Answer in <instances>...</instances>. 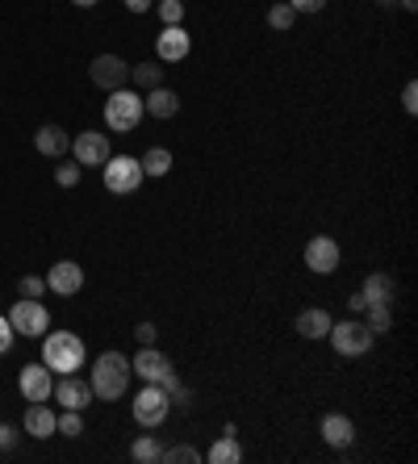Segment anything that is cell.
<instances>
[{
  "label": "cell",
  "instance_id": "obj_25",
  "mask_svg": "<svg viewBox=\"0 0 418 464\" xmlns=\"http://www.w3.org/2000/svg\"><path fill=\"white\" fill-rule=\"evenodd\" d=\"M209 464H238L243 460V448H238V439L235 436H222L213 448H209V456H205Z\"/></svg>",
  "mask_w": 418,
  "mask_h": 464
},
{
  "label": "cell",
  "instance_id": "obj_38",
  "mask_svg": "<svg viewBox=\"0 0 418 464\" xmlns=\"http://www.w3.org/2000/svg\"><path fill=\"white\" fill-rule=\"evenodd\" d=\"M402 110H406V113H418V84H414V80L402 88Z\"/></svg>",
  "mask_w": 418,
  "mask_h": 464
},
{
  "label": "cell",
  "instance_id": "obj_6",
  "mask_svg": "<svg viewBox=\"0 0 418 464\" xmlns=\"http://www.w3.org/2000/svg\"><path fill=\"white\" fill-rule=\"evenodd\" d=\"M130 410H134V423L151 431V427H164L167 423V414H172V397L164 394V385H142Z\"/></svg>",
  "mask_w": 418,
  "mask_h": 464
},
{
  "label": "cell",
  "instance_id": "obj_4",
  "mask_svg": "<svg viewBox=\"0 0 418 464\" xmlns=\"http://www.w3.org/2000/svg\"><path fill=\"white\" fill-rule=\"evenodd\" d=\"M9 327L13 335H26V339H42L46 330H51V310L42 305V297H21L13 301V310H9Z\"/></svg>",
  "mask_w": 418,
  "mask_h": 464
},
{
  "label": "cell",
  "instance_id": "obj_16",
  "mask_svg": "<svg viewBox=\"0 0 418 464\" xmlns=\"http://www.w3.org/2000/svg\"><path fill=\"white\" fill-rule=\"evenodd\" d=\"M318 431L326 439V448H334V452H348L356 444V423H351L348 414H322Z\"/></svg>",
  "mask_w": 418,
  "mask_h": 464
},
{
  "label": "cell",
  "instance_id": "obj_22",
  "mask_svg": "<svg viewBox=\"0 0 418 464\" xmlns=\"http://www.w3.org/2000/svg\"><path fill=\"white\" fill-rule=\"evenodd\" d=\"M130 84H134L139 93H151V88L164 84V68H159V63H134V68H130Z\"/></svg>",
  "mask_w": 418,
  "mask_h": 464
},
{
  "label": "cell",
  "instance_id": "obj_2",
  "mask_svg": "<svg viewBox=\"0 0 418 464\" xmlns=\"http://www.w3.org/2000/svg\"><path fill=\"white\" fill-rule=\"evenodd\" d=\"M84 339L80 335H71V330H46L42 335V364L51 372H59V377H68V372H80L84 369Z\"/></svg>",
  "mask_w": 418,
  "mask_h": 464
},
{
  "label": "cell",
  "instance_id": "obj_33",
  "mask_svg": "<svg viewBox=\"0 0 418 464\" xmlns=\"http://www.w3.org/2000/svg\"><path fill=\"white\" fill-rule=\"evenodd\" d=\"M46 293V276H21V297H42Z\"/></svg>",
  "mask_w": 418,
  "mask_h": 464
},
{
  "label": "cell",
  "instance_id": "obj_10",
  "mask_svg": "<svg viewBox=\"0 0 418 464\" xmlns=\"http://www.w3.org/2000/svg\"><path fill=\"white\" fill-rule=\"evenodd\" d=\"M339 260H343V251L334 243L331 234H314L306 243V268L314 276H334L339 273Z\"/></svg>",
  "mask_w": 418,
  "mask_h": 464
},
{
  "label": "cell",
  "instance_id": "obj_3",
  "mask_svg": "<svg viewBox=\"0 0 418 464\" xmlns=\"http://www.w3.org/2000/svg\"><path fill=\"white\" fill-rule=\"evenodd\" d=\"M142 113H147L142 110V93H134V88H117L105 101V126H109L113 134H130L142 122Z\"/></svg>",
  "mask_w": 418,
  "mask_h": 464
},
{
  "label": "cell",
  "instance_id": "obj_29",
  "mask_svg": "<svg viewBox=\"0 0 418 464\" xmlns=\"http://www.w3.org/2000/svg\"><path fill=\"white\" fill-rule=\"evenodd\" d=\"M159 460H164V464H197V460H201V452H197L193 444H176V448H164Z\"/></svg>",
  "mask_w": 418,
  "mask_h": 464
},
{
  "label": "cell",
  "instance_id": "obj_30",
  "mask_svg": "<svg viewBox=\"0 0 418 464\" xmlns=\"http://www.w3.org/2000/svg\"><path fill=\"white\" fill-rule=\"evenodd\" d=\"M155 9H159L164 26H181L184 21V0H155Z\"/></svg>",
  "mask_w": 418,
  "mask_h": 464
},
{
  "label": "cell",
  "instance_id": "obj_20",
  "mask_svg": "<svg viewBox=\"0 0 418 464\" xmlns=\"http://www.w3.org/2000/svg\"><path fill=\"white\" fill-rule=\"evenodd\" d=\"M360 297H364V305H393V297H398V285H393L390 273H373V276H364Z\"/></svg>",
  "mask_w": 418,
  "mask_h": 464
},
{
  "label": "cell",
  "instance_id": "obj_37",
  "mask_svg": "<svg viewBox=\"0 0 418 464\" xmlns=\"http://www.w3.org/2000/svg\"><path fill=\"white\" fill-rule=\"evenodd\" d=\"M134 339H139L142 347H147V343L159 339V327H155V322H139V327H134Z\"/></svg>",
  "mask_w": 418,
  "mask_h": 464
},
{
  "label": "cell",
  "instance_id": "obj_36",
  "mask_svg": "<svg viewBox=\"0 0 418 464\" xmlns=\"http://www.w3.org/2000/svg\"><path fill=\"white\" fill-rule=\"evenodd\" d=\"M17 439H21V436H17V427H13V423H0V452H13V448H17Z\"/></svg>",
  "mask_w": 418,
  "mask_h": 464
},
{
  "label": "cell",
  "instance_id": "obj_32",
  "mask_svg": "<svg viewBox=\"0 0 418 464\" xmlns=\"http://www.w3.org/2000/svg\"><path fill=\"white\" fill-rule=\"evenodd\" d=\"M293 21H297V13H293V9L285 4V0L268 9V26H272V29H293Z\"/></svg>",
  "mask_w": 418,
  "mask_h": 464
},
{
  "label": "cell",
  "instance_id": "obj_34",
  "mask_svg": "<svg viewBox=\"0 0 418 464\" xmlns=\"http://www.w3.org/2000/svg\"><path fill=\"white\" fill-rule=\"evenodd\" d=\"M293 13H322L326 9V0H285Z\"/></svg>",
  "mask_w": 418,
  "mask_h": 464
},
{
  "label": "cell",
  "instance_id": "obj_26",
  "mask_svg": "<svg viewBox=\"0 0 418 464\" xmlns=\"http://www.w3.org/2000/svg\"><path fill=\"white\" fill-rule=\"evenodd\" d=\"M364 327L373 335H385L393 327V305H364Z\"/></svg>",
  "mask_w": 418,
  "mask_h": 464
},
{
  "label": "cell",
  "instance_id": "obj_41",
  "mask_svg": "<svg viewBox=\"0 0 418 464\" xmlns=\"http://www.w3.org/2000/svg\"><path fill=\"white\" fill-rule=\"evenodd\" d=\"M76 9H92V4H100V0H71Z\"/></svg>",
  "mask_w": 418,
  "mask_h": 464
},
{
  "label": "cell",
  "instance_id": "obj_5",
  "mask_svg": "<svg viewBox=\"0 0 418 464\" xmlns=\"http://www.w3.org/2000/svg\"><path fill=\"white\" fill-rule=\"evenodd\" d=\"M331 347L339 355H364V352H373V343H376V335L368 327H364V318L356 314V318H348V322H331Z\"/></svg>",
  "mask_w": 418,
  "mask_h": 464
},
{
  "label": "cell",
  "instance_id": "obj_9",
  "mask_svg": "<svg viewBox=\"0 0 418 464\" xmlns=\"http://www.w3.org/2000/svg\"><path fill=\"white\" fill-rule=\"evenodd\" d=\"M88 80L97 88H105V93H117V88L130 84V63L122 55H97L88 63Z\"/></svg>",
  "mask_w": 418,
  "mask_h": 464
},
{
  "label": "cell",
  "instance_id": "obj_28",
  "mask_svg": "<svg viewBox=\"0 0 418 464\" xmlns=\"http://www.w3.org/2000/svg\"><path fill=\"white\" fill-rule=\"evenodd\" d=\"M55 436H63V439H80V436H84V419H80V410H63V414H59Z\"/></svg>",
  "mask_w": 418,
  "mask_h": 464
},
{
  "label": "cell",
  "instance_id": "obj_19",
  "mask_svg": "<svg viewBox=\"0 0 418 464\" xmlns=\"http://www.w3.org/2000/svg\"><path fill=\"white\" fill-rule=\"evenodd\" d=\"M142 110L151 113V118H159V122H167V118L181 113V93H172L167 84H159V88H151V93L142 96Z\"/></svg>",
  "mask_w": 418,
  "mask_h": 464
},
{
  "label": "cell",
  "instance_id": "obj_17",
  "mask_svg": "<svg viewBox=\"0 0 418 464\" xmlns=\"http://www.w3.org/2000/svg\"><path fill=\"white\" fill-rule=\"evenodd\" d=\"M34 147H38V155H46V159H63V155L71 151V138H68V130H63V126L46 122V126H38Z\"/></svg>",
  "mask_w": 418,
  "mask_h": 464
},
{
  "label": "cell",
  "instance_id": "obj_39",
  "mask_svg": "<svg viewBox=\"0 0 418 464\" xmlns=\"http://www.w3.org/2000/svg\"><path fill=\"white\" fill-rule=\"evenodd\" d=\"M125 9H130V13H151L155 0H125Z\"/></svg>",
  "mask_w": 418,
  "mask_h": 464
},
{
  "label": "cell",
  "instance_id": "obj_7",
  "mask_svg": "<svg viewBox=\"0 0 418 464\" xmlns=\"http://www.w3.org/2000/svg\"><path fill=\"white\" fill-rule=\"evenodd\" d=\"M142 164L134 155H109L105 159V189L117 192V197H130V192H139L142 184Z\"/></svg>",
  "mask_w": 418,
  "mask_h": 464
},
{
  "label": "cell",
  "instance_id": "obj_23",
  "mask_svg": "<svg viewBox=\"0 0 418 464\" xmlns=\"http://www.w3.org/2000/svg\"><path fill=\"white\" fill-rule=\"evenodd\" d=\"M159 385H164V394L172 397V410H193V389H189V385H184L181 377H176V369L167 372V377H164Z\"/></svg>",
  "mask_w": 418,
  "mask_h": 464
},
{
  "label": "cell",
  "instance_id": "obj_18",
  "mask_svg": "<svg viewBox=\"0 0 418 464\" xmlns=\"http://www.w3.org/2000/svg\"><path fill=\"white\" fill-rule=\"evenodd\" d=\"M55 423H59V414L51 406H46V402H29L26 406V436L29 439H51L55 436Z\"/></svg>",
  "mask_w": 418,
  "mask_h": 464
},
{
  "label": "cell",
  "instance_id": "obj_14",
  "mask_svg": "<svg viewBox=\"0 0 418 464\" xmlns=\"http://www.w3.org/2000/svg\"><path fill=\"white\" fill-rule=\"evenodd\" d=\"M130 369H134V377H142L147 385H159L167 372H172V360H167V355L159 352L155 343H147V347H142V352L130 360Z\"/></svg>",
  "mask_w": 418,
  "mask_h": 464
},
{
  "label": "cell",
  "instance_id": "obj_13",
  "mask_svg": "<svg viewBox=\"0 0 418 464\" xmlns=\"http://www.w3.org/2000/svg\"><path fill=\"white\" fill-rule=\"evenodd\" d=\"M51 397H59V406H63V410H80V414H84V410L92 406V385L80 381L76 372H68V377H59V381H55Z\"/></svg>",
  "mask_w": 418,
  "mask_h": 464
},
{
  "label": "cell",
  "instance_id": "obj_31",
  "mask_svg": "<svg viewBox=\"0 0 418 464\" xmlns=\"http://www.w3.org/2000/svg\"><path fill=\"white\" fill-rule=\"evenodd\" d=\"M55 180H59V189H76V184H80V164H76V159H59Z\"/></svg>",
  "mask_w": 418,
  "mask_h": 464
},
{
  "label": "cell",
  "instance_id": "obj_24",
  "mask_svg": "<svg viewBox=\"0 0 418 464\" xmlns=\"http://www.w3.org/2000/svg\"><path fill=\"white\" fill-rule=\"evenodd\" d=\"M139 164H142V176H167L172 172V151L151 147L147 155H139Z\"/></svg>",
  "mask_w": 418,
  "mask_h": 464
},
{
  "label": "cell",
  "instance_id": "obj_40",
  "mask_svg": "<svg viewBox=\"0 0 418 464\" xmlns=\"http://www.w3.org/2000/svg\"><path fill=\"white\" fill-rule=\"evenodd\" d=\"M348 305H351V314H364V297H360V293H351Z\"/></svg>",
  "mask_w": 418,
  "mask_h": 464
},
{
  "label": "cell",
  "instance_id": "obj_8",
  "mask_svg": "<svg viewBox=\"0 0 418 464\" xmlns=\"http://www.w3.org/2000/svg\"><path fill=\"white\" fill-rule=\"evenodd\" d=\"M109 155H113L109 134H100V130H84V134L71 138V159L80 167H105Z\"/></svg>",
  "mask_w": 418,
  "mask_h": 464
},
{
  "label": "cell",
  "instance_id": "obj_1",
  "mask_svg": "<svg viewBox=\"0 0 418 464\" xmlns=\"http://www.w3.org/2000/svg\"><path fill=\"white\" fill-rule=\"evenodd\" d=\"M130 377H134V369H130V360L122 352H100L92 360V381H88L92 385V397L97 402H117L130 389Z\"/></svg>",
  "mask_w": 418,
  "mask_h": 464
},
{
  "label": "cell",
  "instance_id": "obj_12",
  "mask_svg": "<svg viewBox=\"0 0 418 464\" xmlns=\"http://www.w3.org/2000/svg\"><path fill=\"white\" fill-rule=\"evenodd\" d=\"M84 289V268L76 260H59L51 264L46 273V293H59V297H76Z\"/></svg>",
  "mask_w": 418,
  "mask_h": 464
},
{
  "label": "cell",
  "instance_id": "obj_35",
  "mask_svg": "<svg viewBox=\"0 0 418 464\" xmlns=\"http://www.w3.org/2000/svg\"><path fill=\"white\" fill-rule=\"evenodd\" d=\"M13 339H17V335H13V327H9V318L0 314V355L13 352Z\"/></svg>",
  "mask_w": 418,
  "mask_h": 464
},
{
  "label": "cell",
  "instance_id": "obj_21",
  "mask_svg": "<svg viewBox=\"0 0 418 464\" xmlns=\"http://www.w3.org/2000/svg\"><path fill=\"white\" fill-rule=\"evenodd\" d=\"M331 322H334V318L326 314V310L309 305V310H301V314H297V322H293V327H297V335H301V339H326V335H331Z\"/></svg>",
  "mask_w": 418,
  "mask_h": 464
},
{
  "label": "cell",
  "instance_id": "obj_43",
  "mask_svg": "<svg viewBox=\"0 0 418 464\" xmlns=\"http://www.w3.org/2000/svg\"><path fill=\"white\" fill-rule=\"evenodd\" d=\"M376 4H381V9H390V4H398V0H376Z\"/></svg>",
  "mask_w": 418,
  "mask_h": 464
},
{
  "label": "cell",
  "instance_id": "obj_42",
  "mask_svg": "<svg viewBox=\"0 0 418 464\" xmlns=\"http://www.w3.org/2000/svg\"><path fill=\"white\" fill-rule=\"evenodd\" d=\"M398 4H402L406 13H414V9H418V0H398Z\"/></svg>",
  "mask_w": 418,
  "mask_h": 464
},
{
  "label": "cell",
  "instance_id": "obj_11",
  "mask_svg": "<svg viewBox=\"0 0 418 464\" xmlns=\"http://www.w3.org/2000/svg\"><path fill=\"white\" fill-rule=\"evenodd\" d=\"M17 389L26 402H51V389H55V372L46 369V364H26V369L17 372Z\"/></svg>",
  "mask_w": 418,
  "mask_h": 464
},
{
  "label": "cell",
  "instance_id": "obj_27",
  "mask_svg": "<svg viewBox=\"0 0 418 464\" xmlns=\"http://www.w3.org/2000/svg\"><path fill=\"white\" fill-rule=\"evenodd\" d=\"M130 456H134L139 464H155L159 456H164V448H159V439L155 436H139L134 444H130Z\"/></svg>",
  "mask_w": 418,
  "mask_h": 464
},
{
  "label": "cell",
  "instance_id": "obj_15",
  "mask_svg": "<svg viewBox=\"0 0 418 464\" xmlns=\"http://www.w3.org/2000/svg\"><path fill=\"white\" fill-rule=\"evenodd\" d=\"M189 46H193V34L184 26H164V34L155 38V55H159V63H181L184 55H189Z\"/></svg>",
  "mask_w": 418,
  "mask_h": 464
}]
</instances>
